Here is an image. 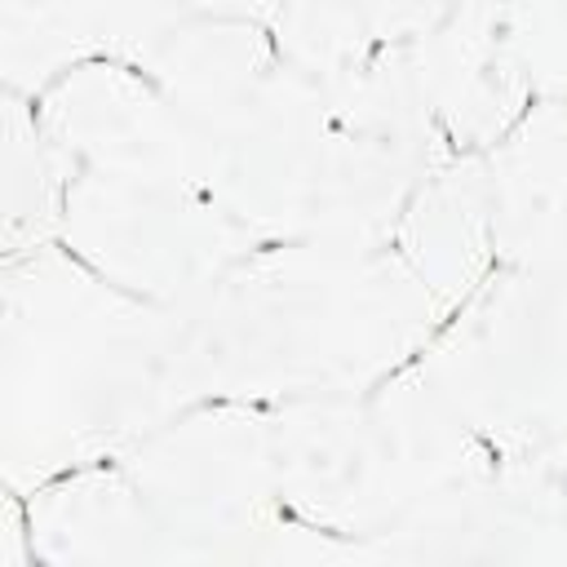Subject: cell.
<instances>
[{
  "mask_svg": "<svg viewBox=\"0 0 567 567\" xmlns=\"http://www.w3.org/2000/svg\"><path fill=\"white\" fill-rule=\"evenodd\" d=\"M447 306L394 239H266L182 310L190 403L368 390L430 346Z\"/></svg>",
  "mask_w": 567,
  "mask_h": 567,
  "instance_id": "cell-1",
  "label": "cell"
},
{
  "mask_svg": "<svg viewBox=\"0 0 567 567\" xmlns=\"http://www.w3.org/2000/svg\"><path fill=\"white\" fill-rule=\"evenodd\" d=\"M0 292L4 487L115 461L190 408L182 310L102 279L62 239L9 252Z\"/></svg>",
  "mask_w": 567,
  "mask_h": 567,
  "instance_id": "cell-2",
  "label": "cell"
},
{
  "mask_svg": "<svg viewBox=\"0 0 567 567\" xmlns=\"http://www.w3.org/2000/svg\"><path fill=\"white\" fill-rule=\"evenodd\" d=\"M266 425L284 514L332 540L403 532L496 461L416 359L354 394L275 403Z\"/></svg>",
  "mask_w": 567,
  "mask_h": 567,
  "instance_id": "cell-3",
  "label": "cell"
},
{
  "mask_svg": "<svg viewBox=\"0 0 567 567\" xmlns=\"http://www.w3.org/2000/svg\"><path fill=\"white\" fill-rule=\"evenodd\" d=\"M461 421L518 456L567 434V270L492 261L416 359Z\"/></svg>",
  "mask_w": 567,
  "mask_h": 567,
  "instance_id": "cell-4",
  "label": "cell"
},
{
  "mask_svg": "<svg viewBox=\"0 0 567 567\" xmlns=\"http://www.w3.org/2000/svg\"><path fill=\"white\" fill-rule=\"evenodd\" d=\"M58 239L102 279L168 310L199 301L239 257L266 244L199 186L84 164L66 186Z\"/></svg>",
  "mask_w": 567,
  "mask_h": 567,
  "instance_id": "cell-5",
  "label": "cell"
},
{
  "mask_svg": "<svg viewBox=\"0 0 567 567\" xmlns=\"http://www.w3.org/2000/svg\"><path fill=\"white\" fill-rule=\"evenodd\" d=\"M496 261L567 270V102H532L478 155Z\"/></svg>",
  "mask_w": 567,
  "mask_h": 567,
  "instance_id": "cell-6",
  "label": "cell"
},
{
  "mask_svg": "<svg viewBox=\"0 0 567 567\" xmlns=\"http://www.w3.org/2000/svg\"><path fill=\"white\" fill-rule=\"evenodd\" d=\"M456 0H284L270 35L279 58L306 71L359 66L421 40Z\"/></svg>",
  "mask_w": 567,
  "mask_h": 567,
  "instance_id": "cell-7",
  "label": "cell"
},
{
  "mask_svg": "<svg viewBox=\"0 0 567 567\" xmlns=\"http://www.w3.org/2000/svg\"><path fill=\"white\" fill-rule=\"evenodd\" d=\"M75 155L44 128L35 102L4 89V257L62 235V199Z\"/></svg>",
  "mask_w": 567,
  "mask_h": 567,
  "instance_id": "cell-8",
  "label": "cell"
},
{
  "mask_svg": "<svg viewBox=\"0 0 567 567\" xmlns=\"http://www.w3.org/2000/svg\"><path fill=\"white\" fill-rule=\"evenodd\" d=\"M532 102H567V0H501Z\"/></svg>",
  "mask_w": 567,
  "mask_h": 567,
  "instance_id": "cell-9",
  "label": "cell"
}]
</instances>
